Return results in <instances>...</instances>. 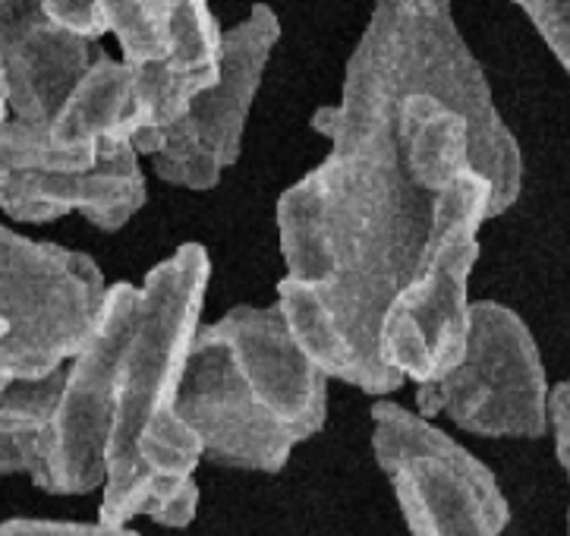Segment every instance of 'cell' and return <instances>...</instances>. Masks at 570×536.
I'll list each match as a JSON object with an SVG mask.
<instances>
[{"label": "cell", "instance_id": "cell-1", "mask_svg": "<svg viewBox=\"0 0 570 536\" xmlns=\"http://www.w3.org/2000/svg\"><path fill=\"white\" fill-rule=\"evenodd\" d=\"M404 89L406 0H375L341 98L313 117L332 152L277 199V306L318 370L366 394L406 382L379 357V329L423 260L439 199L410 177L397 143Z\"/></svg>", "mask_w": 570, "mask_h": 536}, {"label": "cell", "instance_id": "cell-2", "mask_svg": "<svg viewBox=\"0 0 570 536\" xmlns=\"http://www.w3.org/2000/svg\"><path fill=\"white\" fill-rule=\"evenodd\" d=\"M212 260L203 243H184L139 284L114 379L108 474L98 520L127 524L148 515L165 527H186L199 508L193 480L203 445L174 413L186 353L199 332Z\"/></svg>", "mask_w": 570, "mask_h": 536}, {"label": "cell", "instance_id": "cell-3", "mask_svg": "<svg viewBox=\"0 0 570 536\" xmlns=\"http://www.w3.org/2000/svg\"><path fill=\"white\" fill-rule=\"evenodd\" d=\"M492 184L466 170L439 193L432 231L413 277L394 294L379 329L385 367L423 386L454 370L470 332V275L479 227L489 222Z\"/></svg>", "mask_w": 570, "mask_h": 536}, {"label": "cell", "instance_id": "cell-4", "mask_svg": "<svg viewBox=\"0 0 570 536\" xmlns=\"http://www.w3.org/2000/svg\"><path fill=\"white\" fill-rule=\"evenodd\" d=\"M108 291L86 253L0 224V382L67 367L92 341Z\"/></svg>", "mask_w": 570, "mask_h": 536}, {"label": "cell", "instance_id": "cell-5", "mask_svg": "<svg viewBox=\"0 0 570 536\" xmlns=\"http://www.w3.org/2000/svg\"><path fill=\"white\" fill-rule=\"evenodd\" d=\"M425 420L444 413L489 439H542L549 432V379L530 325L495 303H470L466 348L454 370L416 386Z\"/></svg>", "mask_w": 570, "mask_h": 536}, {"label": "cell", "instance_id": "cell-6", "mask_svg": "<svg viewBox=\"0 0 570 536\" xmlns=\"http://www.w3.org/2000/svg\"><path fill=\"white\" fill-rule=\"evenodd\" d=\"M372 451L410 536H501L511 508L495 474L423 413L372 405Z\"/></svg>", "mask_w": 570, "mask_h": 536}, {"label": "cell", "instance_id": "cell-7", "mask_svg": "<svg viewBox=\"0 0 570 536\" xmlns=\"http://www.w3.org/2000/svg\"><path fill=\"white\" fill-rule=\"evenodd\" d=\"M48 127L0 120V208L22 224L57 222L70 212L101 231H120L148 199L142 155L117 139L95 158H76L48 143Z\"/></svg>", "mask_w": 570, "mask_h": 536}, {"label": "cell", "instance_id": "cell-8", "mask_svg": "<svg viewBox=\"0 0 570 536\" xmlns=\"http://www.w3.org/2000/svg\"><path fill=\"white\" fill-rule=\"evenodd\" d=\"M277 38L281 19L268 3H256L246 19L224 29L218 79L193 98L177 124L161 130L148 155L165 184L196 193L222 184L224 170L239 158L246 120Z\"/></svg>", "mask_w": 570, "mask_h": 536}, {"label": "cell", "instance_id": "cell-9", "mask_svg": "<svg viewBox=\"0 0 570 536\" xmlns=\"http://www.w3.org/2000/svg\"><path fill=\"white\" fill-rule=\"evenodd\" d=\"M139 284H111L92 341L67 363L55 420L45 436V461L36 486L55 496H86L105 486L114 420V379L124 351Z\"/></svg>", "mask_w": 570, "mask_h": 536}, {"label": "cell", "instance_id": "cell-10", "mask_svg": "<svg viewBox=\"0 0 570 536\" xmlns=\"http://www.w3.org/2000/svg\"><path fill=\"white\" fill-rule=\"evenodd\" d=\"M174 413L199 439L203 458L234 470L277 474L299 445L294 429L246 386L234 353L212 325H199L189 344Z\"/></svg>", "mask_w": 570, "mask_h": 536}, {"label": "cell", "instance_id": "cell-11", "mask_svg": "<svg viewBox=\"0 0 570 536\" xmlns=\"http://www.w3.org/2000/svg\"><path fill=\"white\" fill-rule=\"evenodd\" d=\"M212 329L230 348L253 394L294 429L299 442L322 432L328 417V376L303 351L277 303L234 306Z\"/></svg>", "mask_w": 570, "mask_h": 536}, {"label": "cell", "instance_id": "cell-12", "mask_svg": "<svg viewBox=\"0 0 570 536\" xmlns=\"http://www.w3.org/2000/svg\"><path fill=\"white\" fill-rule=\"evenodd\" d=\"M92 38L60 29L38 0H0V76L7 117L48 127L92 64Z\"/></svg>", "mask_w": 570, "mask_h": 536}, {"label": "cell", "instance_id": "cell-13", "mask_svg": "<svg viewBox=\"0 0 570 536\" xmlns=\"http://www.w3.org/2000/svg\"><path fill=\"white\" fill-rule=\"evenodd\" d=\"M222 26L208 0H180L170 22L167 48L151 60L129 64L142 130L132 136L139 155H151L161 130L177 124L196 95H203L222 74Z\"/></svg>", "mask_w": 570, "mask_h": 536}, {"label": "cell", "instance_id": "cell-14", "mask_svg": "<svg viewBox=\"0 0 570 536\" xmlns=\"http://www.w3.org/2000/svg\"><path fill=\"white\" fill-rule=\"evenodd\" d=\"M142 130L136 82L129 60L95 51L89 70L67 95L48 124V143L76 158H95L108 143L129 139Z\"/></svg>", "mask_w": 570, "mask_h": 536}, {"label": "cell", "instance_id": "cell-15", "mask_svg": "<svg viewBox=\"0 0 570 536\" xmlns=\"http://www.w3.org/2000/svg\"><path fill=\"white\" fill-rule=\"evenodd\" d=\"M67 367L38 376L10 379L0 386V474H26L36 483L45 461V436L55 420Z\"/></svg>", "mask_w": 570, "mask_h": 536}, {"label": "cell", "instance_id": "cell-16", "mask_svg": "<svg viewBox=\"0 0 570 536\" xmlns=\"http://www.w3.org/2000/svg\"><path fill=\"white\" fill-rule=\"evenodd\" d=\"M105 32L120 45V57L129 64L151 60L167 48L170 22L180 0H92Z\"/></svg>", "mask_w": 570, "mask_h": 536}, {"label": "cell", "instance_id": "cell-17", "mask_svg": "<svg viewBox=\"0 0 570 536\" xmlns=\"http://www.w3.org/2000/svg\"><path fill=\"white\" fill-rule=\"evenodd\" d=\"M517 7L570 74V0H517Z\"/></svg>", "mask_w": 570, "mask_h": 536}, {"label": "cell", "instance_id": "cell-18", "mask_svg": "<svg viewBox=\"0 0 570 536\" xmlns=\"http://www.w3.org/2000/svg\"><path fill=\"white\" fill-rule=\"evenodd\" d=\"M0 536H139L127 524H76V520H32L17 518L0 524Z\"/></svg>", "mask_w": 570, "mask_h": 536}, {"label": "cell", "instance_id": "cell-19", "mask_svg": "<svg viewBox=\"0 0 570 536\" xmlns=\"http://www.w3.org/2000/svg\"><path fill=\"white\" fill-rule=\"evenodd\" d=\"M549 429L554 436V451L570 480V379L558 382L549 391ZM568 536H570V511H568Z\"/></svg>", "mask_w": 570, "mask_h": 536}, {"label": "cell", "instance_id": "cell-20", "mask_svg": "<svg viewBox=\"0 0 570 536\" xmlns=\"http://www.w3.org/2000/svg\"><path fill=\"white\" fill-rule=\"evenodd\" d=\"M7 117V95H3V76H0V120Z\"/></svg>", "mask_w": 570, "mask_h": 536}, {"label": "cell", "instance_id": "cell-21", "mask_svg": "<svg viewBox=\"0 0 570 536\" xmlns=\"http://www.w3.org/2000/svg\"><path fill=\"white\" fill-rule=\"evenodd\" d=\"M0 386H3V382H0Z\"/></svg>", "mask_w": 570, "mask_h": 536}]
</instances>
